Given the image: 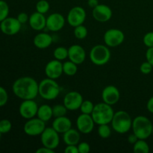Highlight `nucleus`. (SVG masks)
<instances>
[{"mask_svg": "<svg viewBox=\"0 0 153 153\" xmlns=\"http://www.w3.org/2000/svg\"><path fill=\"white\" fill-rule=\"evenodd\" d=\"M65 153H79L77 145H67V147L64 149Z\"/></svg>", "mask_w": 153, "mask_h": 153, "instance_id": "41", "label": "nucleus"}, {"mask_svg": "<svg viewBox=\"0 0 153 153\" xmlns=\"http://www.w3.org/2000/svg\"><path fill=\"white\" fill-rule=\"evenodd\" d=\"M55 152V150L53 149H51L49 148L45 147V146H43V147H40L39 149H37L36 150V153H54Z\"/></svg>", "mask_w": 153, "mask_h": 153, "instance_id": "42", "label": "nucleus"}, {"mask_svg": "<svg viewBox=\"0 0 153 153\" xmlns=\"http://www.w3.org/2000/svg\"><path fill=\"white\" fill-rule=\"evenodd\" d=\"M87 13L85 9L80 6L73 7L68 12L67 21L70 26L75 27L82 25L86 19Z\"/></svg>", "mask_w": 153, "mask_h": 153, "instance_id": "10", "label": "nucleus"}, {"mask_svg": "<svg viewBox=\"0 0 153 153\" xmlns=\"http://www.w3.org/2000/svg\"><path fill=\"white\" fill-rule=\"evenodd\" d=\"M152 126L153 124L149 118L140 115L133 120L131 128L137 138L146 140L152 135Z\"/></svg>", "mask_w": 153, "mask_h": 153, "instance_id": "3", "label": "nucleus"}, {"mask_svg": "<svg viewBox=\"0 0 153 153\" xmlns=\"http://www.w3.org/2000/svg\"><path fill=\"white\" fill-rule=\"evenodd\" d=\"M53 56L55 59L63 61L68 58V49L64 46H58L55 48L53 52Z\"/></svg>", "mask_w": 153, "mask_h": 153, "instance_id": "27", "label": "nucleus"}, {"mask_svg": "<svg viewBox=\"0 0 153 153\" xmlns=\"http://www.w3.org/2000/svg\"><path fill=\"white\" fill-rule=\"evenodd\" d=\"M28 23L30 27L34 31H42L46 26V17L43 13L37 11L34 12L29 16Z\"/></svg>", "mask_w": 153, "mask_h": 153, "instance_id": "20", "label": "nucleus"}, {"mask_svg": "<svg viewBox=\"0 0 153 153\" xmlns=\"http://www.w3.org/2000/svg\"><path fill=\"white\" fill-rule=\"evenodd\" d=\"M114 113L112 105L103 102L95 105L91 116L97 125L109 124L111 123Z\"/></svg>", "mask_w": 153, "mask_h": 153, "instance_id": "2", "label": "nucleus"}, {"mask_svg": "<svg viewBox=\"0 0 153 153\" xmlns=\"http://www.w3.org/2000/svg\"><path fill=\"white\" fill-rule=\"evenodd\" d=\"M143 42L146 47H153V31L147 32L143 36Z\"/></svg>", "mask_w": 153, "mask_h": 153, "instance_id": "36", "label": "nucleus"}, {"mask_svg": "<svg viewBox=\"0 0 153 153\" xmlns=\"http://www.w3.org/2000/svg\"><path fill=\"white\" fill-rule=\"evenodd\" d=\"M94 122L91 114H81L76 120V126L77 129L82 134H90L94 130Z\"/></svg>", "mask_w": 153, "mask_h": 153, "instance_id": "14", "label": "nucleus"}, {"mask_svg": "<svg viewBox=\"0 0 153 153\" xmlns=\"http://www.w3.org/2000/svg\"><path fill=\"white\" fill-rule=\"evenodd\" d=\"M65 18L61 13H53L46 17V26L49 31L56 32L64 28Z\"/></svg>", "mask_w": 153, "mask_h": 153, "instance_id": "16", "label": "nucleus"}, {"mask_svg": "<svg viewBox=\"0 0 153 153\" xmlns=\"http://www.w3.org/2000/svg\"><path fill=\"white\" fill-rule=\"evenodd\" d=\"M99 3V0H88V6H90L92 8H94L95 7H97Z\"/></svg>", "mask_w": 153, "mask_h": 153, "instance_id": "45", "label": "nucleus"}, {"mask_svg": "<svg viewBox=\"0 0 153 153\" xmlns=\"http://www.w3.org/2000/svg\"><path fill=\"white\" fill-rule=\"evenodd\" d=\"M37 117L46 123L49 121L53 117L52 107L46 104L42 105L41 106L38 108Z\"/></svg>", "mask_w": 153, "mask_h": 153, "instance_id": "24", "label": "nucleus"}, {"mask_svg": "<svg viewBox=\"0 0 153 153\" xmlns=\"http://www.w3.org/2000/svg\"><path fill=\"white\" fill-rule=\"evenodd\" d=\"M52 128L59 134H64L72 128V122L70 118L66 116L55 117L52 123Z\"/></svg>", "mask_w": 153, "mask_h": 153, "instance_id": "21", "label": "nucleus"}, {"mask_svg": "<svg viewBox=\"0 0 153 153\" xmlns=\"http://www.w3.org/2000/svg\"><path fill=\"white\" fill-rule=\"evenodd\" d=\"M45 74L47 78L57 79L61 77L63 72V63L57 59L52 60L46 64L45 67Z\"/></svg>", "mask_w": 153, "mask_h": 153, "instance_id": "18", "label": "nucleus"}, {"mask_svg": "<svg viewBox=\"0 0 153 153\" xmlns=\"http://www.w3.org/2000/svg\"><path fill=\"white\" fill-rule=\"evenodd\" d=\"M68 58L77 65L82 64L86 59V52L80 45H72L68 49Z\"/></svg>", "mask_w": 153, "mask_h": 153, "instance_id": "19", "label": "nucleus"}, {"mask_svg": "<svg viewBox=\"0 0 153 153\" xmlns=\"http://www.w3.org/2000/svg\"><path fill=\"white\" fill-rule=\"evenodd\" d=\"M134 153H148L149 152V146L143 139H138L133 146Z\"/></svg>", "mask_w": 153, "mask_h": 153, "instance_id": "26", "label": "nucleus"}, {"mask_svg": "<svg viewBox=\"0 0 153 153\" xmlns=\"http://www.w3.org/2000/svg\"><path fill=\"white\" fill-rule=\"evenodd\" d=\"M152 134L153 135V126H152Z\"/></svg>", "mask_w": 153, "mask_h": 153, "instance_id": "47", "label": "nucleus"}, {"mask_svg": "<svg viewBox=\"0 0 153 153\" xmlns=\"http://www.w3.org/2000/svg\"><path fill=\"white\" fill-rule=\"evenodd\" d=\"M94 105L90 100H84L82 102V105L80 106V111L82 114H91L94 111Z\"/></svg>", "mask_w": 153, "mask_h": 153, "instance_id": "31", "label": "nucleus"}, {"mask_svg": "<svg viewBox=\"0 0 153 153\" xmlns=\"http://www.w3.org/2000/svg\"><path fill=\"white\" fill-rule=\"evenodd\" d=\"M42 145L45 147L55 150L60 143L59 133L52 127H46L40 134Z\"/></svg>", "mask_w": 153, "mask_h": 153, "instance_id": "7", "label": "nucleus"}, {"mask_svg": "<svg viewBox=\"0 0 153 153\" xmlns=\"http://www.w3.org/2000/svg\"><path fill=\"white\" fill-rule=\"evenodd\" d=\"M22 24L19 22L17 18L7 16L0 22V30L5 35L13 36L18 34L20 31Z\"/></svg>", "mask_w": 153, "mask_h": 153, "instance_id": "11", "label": "nucleus"}, {"mask_svg": "<svg viewBox=\"0 0 153 153\" xmlns=\"http://www.w3.org/2000/svg\"><path fill=\"white\" fill-rule=\"evenodd\" d=\"M77 146L79 153H88L91 150V146L87 142H79Z\"/></svg>", "mask_w": 153, "mask_h": 153, "instance_id": "38", "label": "nucleus"}, {"mask_svg": "<svg viewBox=\"0 0 153 153\" xmlns=\"http://www.w3.org/2000/svg\"><path fill=\"white\" fill-rule=\"evenodd\" d=\"M38 108L37 103L34 100H25L19 105V114L24 119H31L37 116Z\"/></svg>", "mask_w": 153, "mask_h": 153, "instance_id": "12", "label": "nucleus"}, {"mask_svg": "<svg viewBox=\"0 0 153 153\" xmlns=\"http://www.w3.org/2000/svg\"><path fill=\"white\" fill-rule=\"evenodd\" d=\"M153 67L150 63L148 62L147 61H145V62L142 63L140 66V71L141 72V73L145 75L149 74L152 71Z\"/></svg>", "mask_w": 153, "mask_h": 153, "instance_id": "37", "label": "nucleus"}, {"mask_svg": "<svg viewBox=\"0 0 153 153\" xmlns=\"http://www.w3.org/2000/svg\"><path fill=\"white\" fill-rule=\"evenodd\" d=\"M132 121L133 120L128 112L119 111L114 113L111 123L114 131L119 134H126L131 128Z\"/></svg>", "mask_w": 153, "mask_h": 153, "instance_id": "5", "label": "nucleus"}, {"mask_svg": "<svg viewBox=\"0 0 153 153\" xmlns=\"http://www.w3.org/2000/svg\"><path fill=\"white\" fill-rule=\"evenodd\" d=\"M146 108L150 113L153 114V97L148 100L147 104H146Z\"/></svg>", "mask_w": 153, "mask_h": 153, "instance_id": "44", "label": "nucleus"}, {"mask_svg": "<svg viewBox=\"0 0 153 153\" xmlns=\"http://www.w3.org/2000/svg\"><path fill=\"white\" fill-rule=\"evenodd\" d=\"M38 87L39 84L35 79L29 76H23L13 82L12 91L14 95L21 100H34L39 95Z\"/></svg>", "mask_w": 153, "mask_h": 153, "instance_id": "1", "label": "nucleus"}, {"mask_svg": "<svg viewBox=\"0 0 153 153\" xmlns=\"http://www.w3.org/2000/svg\"><path fill=\"white\" fill-rule=\"evenodd\" d=\"M78 71L77 64L71 61H67L63 63V72L68 76H73L76 74Z\"/></svg>", "mask_w": 153, "mask_h": 153, "instance_id": "25", "label": "nucleus"}, {"mask_svg": "<svg viewBox=\"0 0 153 153\" xmlns=\"http://www.w3.org/2000/svg\"><path fill=\"white\" fill-rule=\"evenodd\" d=\"M104 42L108 47H117L123 43L125 34L117 28H111L105 32L103 36Z\"/></svg>", "mask_w": 153, "mask_h": 153, "instance_id": "9", "label": "nucleus"}, {"mask_svg": "<svg viewBox=\"0 0 153 153\" xmlns=\"http://www.w3.org/2000/svg\"><path fill=\"white\" fill-rule=\"evenodd\" d=\"M67 111L68 110H67V108L64 104L55 105V106L52 107V113H53V117H55L66 116Z\"/></svg>", "mask_w": 153, "mask_h": 153, "instance_id": "30", "label": "nucleus"}, {"mask_svg": "<svg viewBox=\"0 0 153 153\" xmlns=\"http://www.w3.org/2000/svg\"><path fill=\"white\" fill-rule=\"evenodd\" d=\"M8 101V94L3 87L0 86V107H3Z\"/></svg>", "mask_w": 153, "mask_h": 153, "instance_id": "35", "label": "nucleus"}, {"mask_svg": "<svg viewBox=\"0 0 153 153\" xmlns=\"http://www.w3.org/2000/svg\"><path fill=\"white\" fill-rule=\"evenodd\" d=\"M98 134L102 138H108L111 134V128L109 126L108 124H102L99 125L98 127Z\"/></svg>", "mask_w": 153, "mask_h": 153, "instance_id": "29", "label": "nucleus"}, {"mask_svg": "<svg viewBox=\"0 0 153 153\" xmlns=\"http://www.w3.org/2000/svg\"><path fill=\"white\" fill-rule=\"evenodd\" d=\"M12 128V123L9 120L3 119L0 120V132L1 134L8 133Z\"/></svg>", "mask_w": 153, "mask_h": 153, "instance_id": "34", "label": "nucleus"}, {"mask_svg": "<svg viewBox=\"0 0 153 153\" xmlns=\"http://www.w3.org/2000/svg\"><path fill=\"white\" fill-rule=\"evenodd\" d=\"M52 42H53V39L52 36L46 32H40L36 34L33 40L34 46L40 49H44L49 47Z\"/></svg>", "mask_w": 153, "mask_h": 153, "instance_id": "22", "label": "nucleus"}, {"mask_svg": "<svg viewBox=\"0 0 153 153\" xmlns=\"http://www.w3.org/2000/svg\"><path fill=\"white\" fill-rule=\"evenodd\" d=\"M60 92L61 88L58 82H55V79L46 78L39 83V95L44 100H55L58 97Z\"/></svg>", "mask_w": 153, "mask_h": 153, "instance_id": "4", "label": "nucleus"}, {"mask_svg": "<svg viewBox=\"0 0 153 153\" xmlns=\"http://www.w3.org/2000/svg\"><path fill=\"white\" fill-rule=\"evenodd\" d=\"M146 61L150 63L153 67V47L148 48L146 52Z\"/></svg>", "mask_w": 153, "mask_h": 153, "instance_id": "40", "label": "nucleus"}, {"mask_svg": "<svg viewBox=\"0 0 153 153\" xmlns=\"http://www.w3.org/2000/svg\"><path fill=\"white\" fill-rule=\"evenodd\" d=\"M49 8H50V5H49V1L46 0H40L36 4V10L39 13L45 14L49 11Z\"/></svg>", "mask_w": 153, "mask_h": 153, "instance_id": "33", "label": "nucleus"}, {"mask_svg": "<svg viewBox=\"0 0 153 153\" xmlns=\"http://www.w3.org/2000/svg\"><path fill=\"white\" fill-rule=\"evenodd\" d=\"M80 139V131L75 128H71L63 134V140L66 145H78Z\"/></svg>", "mask_w": 153, "mask_h": 153, "instance_id": "23", "label": "nucleus"}, {"mask_svg": "<svg viewBox=\"0 0 153 153\" xmlns=\"http://www.w3.org/2000/svg\"><path fill=\"white\" fill-rule=\"evenodd\" d=\"M137 140H138V138H137V137L134 134V133L131 134L128 137V142L129 143H131V144L134 145Z\"/></svg>", "mask_w": 153, "mask_h": 153, "instance_id": "43", "label": "nucleus"}, {"mask_svg": "<svg viewBox=\"0 0 153 153\" xmlns=\"http://www.w3.org/2000/svg\"><path fill=\"white\" fill-rule=\"evenodd\" d=\"M120 93L119 89L114 85H108L102 92V99L103 102L110 105H114L119 102Z\"/></svg>", "mask_w": 153, "mask_h": 153, "instance_id": "17", "label": "nucleus"}, {"mask_svg": "<svg viewBox=\"0 0 153 153\" xmlns=\"http://www.w3.org/2000/svg\"><path fill=\"white\" fill-rule=\"evenodd\" d=\"M9 12L8 4L4 0H0V22L8 16Z\"/></svg>", "mask_w": 153, "mask_h": 153, "instance_id": "32", "label": "nucleus"}, {"mask_svg": "<svg viewBox=\"0 0 153 153\" xmlns=\"http://www.w3.org/2000/svg\"><path fill=\"white\" fill-rule=\"evenodd\" d=\"M110 58L111 51L108 46L106 45H96L91 49L90 59L95 65H105L110 61Z\"/></svg>", "mask_w": 153, "mask_h": 153, "instance_id": "6", "label": "nucleus"}, {"mask_svg": "<svg viewBox=\"0 0 153 153\" xmlns=\"http://www.w3.org/2000/svg\"><path fill=\"white\" fill-rule=\"evenodd\" d=\"M16 18H17V19L21 24H25L26 22H28V19H29L28 15L26 13H24V12L19 13L17 15V17Z\"/></svg>", "mask_w": 153, "mask_h": 153, "instance_id": "39", "label": "nucleus"}, {"mask_svg": "<svg viewBox=\"0 0 153 153\" xmlns=\"http://www.w3.org/2000/svg\"><path fill=\"white\" fill-rule=\"evenodd\" d=\"M88 28L83 24L75 27L74 31H73L74 36L76 37V38L79 39V40H83V39L86 38V37L88 36Z\"/></svg>", "mask_w": 153, "mask_h": 153, "instance_id": "28", "label": "nucleus"}, {"mask_svg": "<svg viewBox=\"0 0 153 153\" xmlns=\"http://www.w3.org/2000/svg\"><path fill=\"white\" fill-rule=\"evenodd\" d=\"M83 97L77 91H70L64 97V105L68 111H76L80 108L83 102Z\"/></svg>", "mask_w": 153, "mask_h": 153, "instance_id": "13", "label": "nucleus"}, {"mask_svg": "<svg viewBox=\"0 0 153 153\" xmlns=\"http://www.w3.org/2000/svg\"><path fill=\"white\" fill-rule=\"evenodd\" d=\"M1 134H1V132H0V139H1Z\"/></svg>", "mask_w": 153, "mask_h": 153, "instance_id": "46", "label": "nucleus"}, {"mask_svg": "<svg viewBox=\"0 0 153 153\" xmlns=\"http://www.w3.org/2000/svg\"><path fill=\"white\" fill-rule=\"evenodd\" d=\"M46 128V122L38 117H33L28 120L23 126V131L28 136H38Z\"/></svg>", "mask_w": 153, "mask_h": 153, "instance_id": "8", "label": "nucleus"}, {"mask_svg": "<svg viewBox=\"0 0 153 153\" xmlns=\"http://www.w3.org/2000/svg\"><path fill=\"white\" fill-rule=\"evenodd\" d=\"M113 15L111 8L105 4H99L93 8L92 16L95 20L100 22H105L110 20Z\"/></svg>", "mask_w": 153, "mask_h": 153, "instance_id": "15", "label": "nucleus"}]
</instances>
